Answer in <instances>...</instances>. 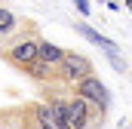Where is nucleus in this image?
I'll return each mask as SVG.
<instances>
[{
  "label": "nucleus",
  "instance_id": "obj_1",
  "mask_svg": "<svg viewBox=\"0 0 132 129\" xmlns=\"http://www.w3.org/2000/svg\"><path fill=\"white\" fill-rule=\"evenodd\" d=\"M98 114H104V111H98L92 101H86V98H80V95H68L62 123L68 129H92V123H95Z\"/></svg>",
  "mask_w": 132,
  "mask_h": 129
},
{
  "label": "nucleus",
  "instance_id": "obj_8",
  "mask_svg": "<svg viewBox=\"0 0 132 129\" xmlns=\"http://www.w3.org/2000/svg\"><path fill=\"white\" fill-rule=\"evenodd\" d=\"M65 52H68V49L55 46V43H49V40H40V62H43V64L59 68V64H62V59H65Z\"/></svg>",
  "mask_w": 132,
  "mask_h": 129
},
{
  "label": "nucleus",
  "instance_id": "obj_2",
  "mask_svg": "<svg viewBox=\"0 0 132 129\" xmlns=\"http://www.w3.org/2000/svg\"><path fill=\"white\" fill-rule=\"evenodd\" d=\"M3 59L12 64V68H19V71H28L40 59V37H22V40H15L3 52Z\"/></svg>",
  "mask_w": 132,
  "mask_h": 129
},
{
  "label": "nucleus",
  "instance_id": "obj_9",
  "mask_svg": "<svg viewBox=\"0 0 132 129\" xmlns=\"http://www.w3.org/2000/svg\"><path fill=\"white\" fill-rule=\"evenodd\" d=\"M22 22L15 19V12L12 9H6V6H0V37H9V34H15Z\"/></svg>",
  "mask_w": 132,
  "mask_h": 129
},
{
  "label": "nucleus",
  "instance_id": "obj_5",
  "mask_svg": "<svg viewBox=\"0 0 132 129\" xmlns=\"http://www.w3.org/2000/svg\"><path fill=\"white\" fill-rule=\"evenodd\" d=\"M28 114H31V123L37 129H68L59 117H55V111L49 108V101H40V104H31L28 108Z\"/></svg>",
  "mask_w": 132,
  "mask_h": 129
},
{
  "label": "nucleus",
  "instance_id": "obj_4",
  "mask_svg": "<svg viewBox=\"0 0 132 129\" xmlns=\"http://www.w3.org/2000/svg\"><path fill=\"white\" fill-rule=\"evenodd\" d=\"M71 89H74V95L92 101L98 111H104V108L111 104V92H108V86L101 83V77H95V74H89L86 80H80V83H77V86H71Z\"/></svg>",
  "mask_w": 132,
  "mask_h": 129
},
{
  "label": "nucleus",
  "instance_id": "obj_12",
  "mask_svg": "<svg viewBox=\"0 0 132 129\" xmlns=\"http://www.w3.org/2000/svg\"><path fill=\"white\" fill-rule=\"evenodd\" d=\"M25 129H37V126H34V123H31V120H28V123H25Z\"/></svg>",
  "mask_w": 132,
  "mask_h": 129
},
{
  "label": "nucleus",
  "instance_id": "obj_3",
  "mask_svg": "<svg viewBox=\"0 0 132 129\" xmlns=\"http://www.w3.org/2000/svg\"><path fill=\"white\" fill-rule=\"evenodd\" d=\"M92 71V62L80 52H65V59L59 64V83H68V86H77L80 80H86Z\"/></svg>",
  "mask_w": 132,
  "mask_h": 129
},
{
  "label": "nucleus",
  "instance_id": "obj_10",
  "mask_svg": "<svg viewBox=\"0 0 132 129\" xmlns=\"http://www.w3.org/2000/svg\"><path fill=\"white\" fill-rule=\"evenodd\" d=\"M104 55H108V62L114 64V68H117V71H120V74H126V62H123V59H120V55H117V52H104Z\"/></svg>",
  "mask_w": 132,
  "mask_h": 129
},
{
  "label": "nucleus",
  "instance_id": "obj_7",
  "mask_svg": "<svg viewBox=\"0 0 132 129\" xmlns=\"http://www.w3.org/2000/svg\"><path fill=\"white\" fill-rule=\"evenodd\" d=\"M31 80H37V83H59V68H52V64H43L40 59L25 71Z\"/></svg>",
  "mask_w": 132,
  "mask_h": 129
},
{
  "label": "nucleus",
  "instance_id": "obj_11",
  "mask_svg": "<svg viewBox=\"0 0 132 129\" xmlns=\"http://www.w3.org/2000/svg\"><path fill=\"white\" fill-rule=\"evenodd\" d=\"M74 6H77L83 15H89V3H86V0H74Z\"/></svg>",
  "mask_w": 132,
  "mask_h": 129
},
{
  "label": "nucleus",
  "instance_id": "obj_6",
  "mask_svg": "<svg viewBox=\"0 0 132 129\" xmlns=\"http://www.w3.org/2000/svg\"><path fill=\"white\" fill-rule=\"evenodd\" d=\"M77 28V34L86 40V43H92V46H98V49H104V52H117V43L111 40V37H104L101 31H95L92 25H86V22H77L74 25Z\"/></svg>",
  "mask_w": 132,
  "mask_h": 129
}]
</instances>
